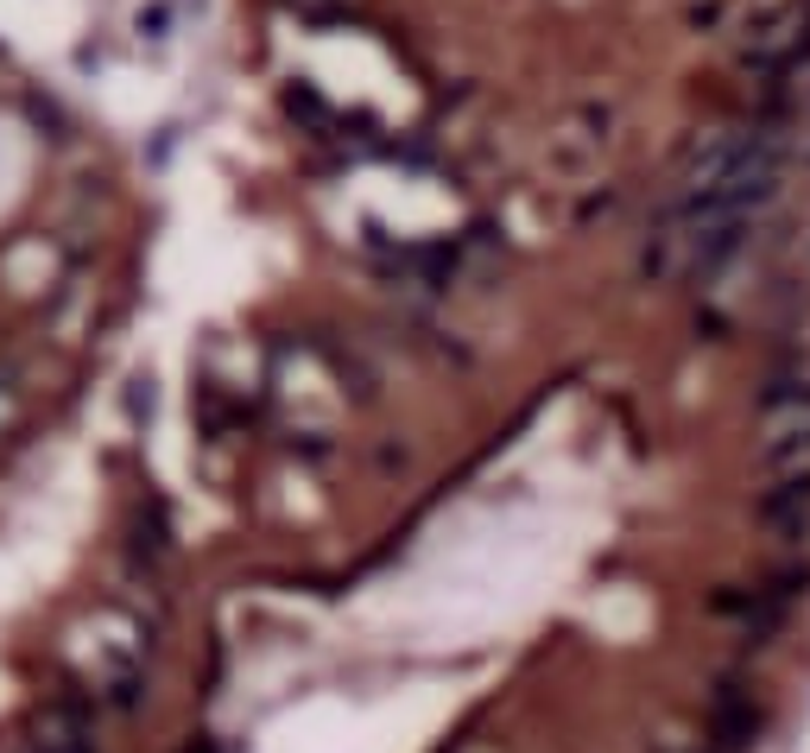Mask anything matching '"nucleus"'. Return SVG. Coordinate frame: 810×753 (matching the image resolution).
Segmentation results:
<instances>
[{"label": "nucleus", "instance_id": "obj_2", "mask_svg": "<svg viewBox=\"0 0 810 753\" xmlns=\"http://www.w3.org/2000/svg\"><path fill=\"white\" fill-rule=\"evenodd\" d=\"M729 13H735V0H697L684 20H691V33H729Z\"/></svg>", "mask_w": 810, "mask_h": 753}, {"label": "nucleus", "instance_id": "obj_1", "mask_svg": "<svg viewBox=\"0 0 810 753\" xmlns=\"http://www.w3.org/2000/svg\"><path fill=\"white\" fill-rule=\"evenodd\" d=\"M127 241V190L96 120L0 44V336L89 323Z\"/></svg>", "mask_w": 810, "mask_h": 753}]
</instances>
